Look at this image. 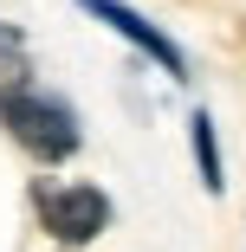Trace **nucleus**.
<instances>
[{
  "label": "nucleus",
  "mask_w": 246,
  "mask_h": 252,
  "mask_svg": "<svg viewBox=\"0 0 246 252\" xmlns=\"http://www.w3.org/2000/svg\"><path fill=\"white\" fill-rule=\"evenodd\" d=\"M26 78H33V39L26 26L0 20V84H26Z\"/></svg>",
  "instance_id": "obj_5"
},
{
  "label": "nucleus",
  "mask_w": 246,
  "mask_h": 252,
  "mask_svg": "<svg viewBox=\"0 0 246 252\" xmlns=\"http://www.w3.org/2000/svg\"><path fill=\"white\" fill-rule=\"evenodd\" d=\"M78 7H84V13H91L97 26H110L117 39H130L136 52H149V59H156V65H162L169 78H175V84L188 78V52H181V45H175V39H169L162 26H149V20H142L136 7H123V0H78Z\"/></svg>",
  "instance_id": "obj_3"
},
{
  "label": "nucleus",
  "mask_w": 246,
  "mask_h": 252,
  "mask_svg": "<svg viewBox=\"0 0 246 252\" xmlns=\"http://www.w3.org/2000/svg\"><path fill=\"white\" fill-rule=\"evenodd\" d=\"M188 149H194V168H201V188L208 194H227V162H220V136H214V117L208 110L188 117Z\"/></svg>",
  "instance_id": "obj_4"
},
{
  "label": "nucleus",
  "mask_w": 246,
  "mask_h": 252,
  "mask_svg": "<svg viewBox=\"0 0 246 252\" xmlns=\"http://www.w3.org/2000/svg\"><path fill=\"white\" fill-rule=\"evenodd\" d=\"M33 214L59 246H91L110 226V194L97 181H33Z\"/></svg>",
  "instance_id": "obj_2"
},
{
  "label": "nucleus",
  "mask_w": 246,
  "mask_h": 252,
  "mask_svg": "<svg viewBox=\"0 0 246 252\" xmlns=\"http://www.w3.org/2000/svg\"><path fill=\"white\" fill-rule=\"evenodd\" d=\"M0 129H7L26 156H39V162H71L84 149L78 110L65 104V97L39 91L33 78L26 84H0Z\"/></svg>",
  "instance_id": "obj_1"
}]
</instances>
